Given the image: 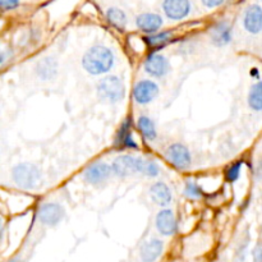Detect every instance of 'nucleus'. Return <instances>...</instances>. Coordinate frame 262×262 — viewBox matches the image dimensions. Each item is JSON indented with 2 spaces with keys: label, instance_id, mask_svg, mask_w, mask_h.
I'll return each mask as SVG.
<instances>
[{
  "label": "nucleus",
  "instance_id": "nucleus-29",
  "mask_svg": "<svg viewBox=\"0 0 262 262\" xmlns=\"http://www.w3.org/2000/svg\"><path fill=\"white\" fill-rule=\"evenodd\" d=\"M8 262H20V261L17 260V258H13V260H10V261H8Z\"/></svg>",
  "mask_w": 262,
  "mask_h": 262
},
{
  "label": "nucleus",
  "instance_id": "nucleus-21",
  "mask_svg": "<svg viewBox=\"0 0 262 262\" xmlns=\"http://www.w3.org/2000/svg\"><path fill=\"white\" fill-rule=\"evenodd\" d=\"M106 18L112 26L118 28L119 31H123L127 26V15L119 8H109L106 12Z\"/></svg>",
  "mask_w": 262,
  "mask_h": 262
},
{
  "label": "nucleus",
  "instance_id": "nucleus-22",
  "mask_svg": "<svg viewBox=\"0 0 262 262\" xmlns=\"http://www.w3.org/2000/svg\"><path fill=\"white\" fill-rule=\"evenodd\" d=\"M170 40H171L170 31L156 32V33H154V35H150V36H147V37H145L146 43H147V45L152 49L163 48V46H165Z\"/></svg>",
  "mask_w": 262,
  "mask_h": 262
},
{
  "label": "nucleus",
  "instance_id": "nucleus-8",
  "mask_svg": "<svg viewBox=\"0 0 262 262\" xmlns=\"http://www.w3.org/2000/svg\"><path fill=\"white\" fill-rule=\"evenodd\" d=\"M159 86L150 79H142L137 82L133 89V97L138 105H147L152 102L159 95Z\"/></svg>",
  "mask_w": 262,
  "mask_h": 262
},
{
  "label": "nucleus",
  "instance_id": "nucleus-26",
  "mask_svg": "<svg viewBox=\"0 0 262 262\" xmlns=\"http://www.w3.org/2000/svg\"><path fill=\"white\" fill-rule=\"evenodd\" d=\"M0 5L4 10H13L19 7V0H0Z\"/></svg>",
  "mask_w": 262,
  "mask_h": 262
},
{
  "label": "nucleus",
  "instance_id": "nucleus-12",
  "mask_svg": "<svg viewBox=\"0 0 262 262\" xmlns=\"http://www.w3.org/2000/svg\"><path fill=\"white\" fill-rule=\"evenodd\" d=\"M210 38H211L212 45H215L216 48L228 46L233 40L232 26L225 20L216 23L215 26H212L211 31H210Z\"/></svg>",
  "mask_w": 262,
  "mask_h": 262
},
{
  "label": "nucleus",
  "instance_id": "nucleus-19",
  "mask_svg": "<svg viewBox=\"0 0 262 262\" xmlns=\"http://www.w3.org/2000/svg\"><path fill=\"white\" fill-rule=\"evenodd\" d=\"M137 125L140 132L142 133L143 137L147 141H155L158 137V132H156V125L154 120L147 115H141L137 120Z\"/></svg>",
  "mask_w": 262,
  "mask_h": 262
},
{
  "label": "nucleus",
  "instance_id": "nucleus-4",
  "mask_svg": "<svg viewBox=\"0 0 262 262\" xmlns=\"http://www.w3.org/2000/svg\"><path fill=\"white\" fill-rule=\"evenodd\" d=\"M143 159L136 158L132 155H120L113 161L112 169L113 173L120 178H127V177L135 176L141 173L142 169Z\"/></svg>",
  "mask_w": 262,
  "mask_h": 262
},
{
  "label": "nucleus",
  "instance_id": "nucleus-14",
  "mask_svg": "<svg viewBox=\"0 0 262 262\" xmlns=\"http://www.w3.org/2000/svg\"><path fill=\"white\" fill-rule=\"evenodd\" d=\"M164 251V242L158 238H151L140 248L141 262H156Z\"/></svg>",
  "mask_w": 262,
  "mask_h": 262
},
{
  "label": "nucleus",
  "instance_id": "nucleus-5",
  "mask_svg": "<svg viewBox=\"0 0 262 262\" xmlns=\"http://www.w3.org/2000/svg\"><path fill=\"white\" fill-rule=\"evenodd\" d=\"M66 216V210L56 202H43L37 209V219L43 227H56Z\"/></svg>",
  "mask_w": 262,
  "mask_h": 262
},
{
  "label": "nucleus",
  "instance_id": "nucleus-18",
  "mask_svg": "<svg viewBox=\"0 0 262 262\" xmlns=\"http://www.w3.org/2000/svg\"><path fill=\"white\" fill-rule=\"evenodd\" d=\"M117 143L118 146L124 148H135L137 150V143L133 140L132 132H130V120L125 119L123 124L120 125V129L118 130L117 135Z\"/></svg>",
  "mask_w": 262,
  "mask_h": 262
},
{
  "label": "nucleus",
  "instance_id": "nucleus-11",
  "mask_svg": "<svg viewBox=\"0 0 262 262\" xmlns=\"http://www.w3.org/2000/svg\"><path fill=\"white\" fill-rule=\"evenodd\" d=\"M155 225L158 232L160 233L161 235H164V237L174 235L177 232V228H178L176 215H174V212L169 209L161 210V211L156 215Z\"/></svg>",
  "mask_w": 262,
  "mask_h": 262
},
{
  "label": "nucleus",
  "instance_id": "nucleus-24",
  "mask_svg": "<svg viewBox=\"0 0 262 262\" xmlns=\"http://www.w3.org/2000/svg\"><path fill=\"white\" fill-rule=\"evenodd\" d=\"M160 173V166L156 161H150V160H143L142 169H141V174L146 177H150V178H155Z\"/></svg>",
  "mask_w": 262,
  "mask_h": 262
},
{
  "label": "nucleus",
  "instance_id": "nucleus-10",
  "mask_svg": "<svg viewBox=\"0 0 262 262\" xmlns=\"http://www.w3.org/2000/svg\"><path fill=\"white\" fill-rule=\"evenodd\" d=\"M163 10L171 20L184 19L191 12L189 0H164Z\"/></svg>",
  "mask_w": 262,
  "mask_h": 262
},
{
  "label": "nucleus",
  "instance_id": "nucleus-16",
  "mask_svg": "<svg viewBox=\"0 0 262 262\" xmlns=\"http://www.w3.org/2000/svg\"><path fill=\"white\" fill-rule=\"evenodd\" d=\"M136 25L142 32L154 35L163 27V18L156 13H143L137 17Z\"/></svg>",
  "mask_w": 262,
  "mask_h": 262
},
{
  "label": "nucleus",
  "instance_id": "nucleus-28",
  "mask_svg": "<svg viewBox=\"0 0 262 262\" xmlns=\"http://www.w3.org/2000/svg\"><path fill=\"white\" fill-rule=\"evenodd\" d=\"M253 262H262V245H258L253 250Z\"/></svg>",
  "mask_w": 262,
  "mask_h": 262
},
{
  "label": "nucleus",
  "instance_id": "nucleus-3",
  "mask_svg": "<svg viewBox=\"0 0 262 262\" xmlns=\"http://www.w3.org/2000/svg\"><path fill=\"white\" fill-rule=\"evenodd\" d=\"M97 96L101 101L117 104L125 96V86L118 76H107L97 83Z\"/></svg>",
  "mask_w": 262,
  "mask_h": 262
},
{
  "label": "nucleus",
  "instance_id": "nucleus-17",
  "mask_svg": "<svg viewBox=\"0 0 262 262\" xmlns=\"http://www.w3.org/2000/svg\"><path fill=\"white\" fill-rule=\"evenodd\" d=\"M35 69L38 78L43 79V81H50V79L55 78L56 73H58V63L51 56H46L36 64Z\"/></svg>",
  "mask_w": 262,
  "mask_h": 262
},
{
  "label": "nucleus",
  "instance_id": "nucleus-13",
  "mask_svg": "<svg viewBox=\"0 0 262 262\" xmlns=\"http://www.w3.org/2000/svg\"><path fill=\"white\" fill-rule=\"evenodd\" d=\"M243 27L247 32L257 35L262 31V8L260 5L253 4L246 9L243 17Z\"/></svg>",
  "mask_w": 262,
  "mask_h": 262
},
{
  "label": "nucleus",
  "instance_id": "nucleus-2",
  "mask_svg": "<svg viewBox=\"0 0 262 262\" xmlns=\"http://www.w3.org/2000/svg\"><path fill=\"white\" fill-rule=\"evenodd\" d=\"M12 178L15 186L20 189L32 191L42 186V173L36 165L22 163L12 169Z\"/></svg>",
  "mask_w": 262,
  "mask_h": 262
},
{
  "label": "nucleus",
  "instance_id": "nucleus-23",
  "mask_svg": "<svg viewBox=\"0 0 262 262\" xmlns=\"http://www.w3.org/2000/svg\"><path fill=\"white\" fill-rule=\"evenodd\" d=\"M183 194H184V196L188 197V199L197 200V199H200V197L204 196V191H202L201 187L199 186V183H196V182L188 181L186 183V186H184Z\"/></svg>",
  "mask_w": 262,
  "mask_h": 262
},
{
  "label": "nucleus",
  "instance_id": "nucleus-15",
  "mask_svg": "<svg viewBox=\"0 0 262 262\" xmlns=\"http://www.w3.org/2000/svg\"><path fill=\"white\" fill-rule=\"evenodd\" d=\"M148 193H150L151 201L161 207H165L168 206V205H170L171 200H173L171 189L169 188L168 184L164 183V182H156V183H154L152 186L150 187Z\"/></svg>",
  "mask_w": 262,
  "mask_h": 262
},
{
  "label": "nucleus",
  "instance_id": "nucleus-6",
  "mask_svg": "<svg viewBox=\"0 0 262 262\" xmlns=\"http://www.w3.org/2000/svg\"><path fill=\"white\" fill-rule=\"evenodd\" d=\"M165 158L174 168L187 170L192 164V156L188 148L182 143H171L165 151Z\"/></svg>",
  "mask_w": 262,
  "mask_h": 262
},
{
  "label": "nucleus",
  "instance_id": "nucleus-7",
  "mask_svg": "<svg viewBox=\"0 0 262 262\" xmlns=\"http://www.w3.org/2000/svg\"><path fill=\"white\" fill-rule=\"evenodd\" d=\"M112 165L104 163V161H97V163L91 164V165L84 170L83 179L89 184L99 186V184L105 183V182L112 177Z\"/></svg>",
  "mask_w": 262,
  "mask_h": 262
},
{
  "label": "nucleus",
  "instance_id": "nucleus-9",
  "mask_svg": "<svg viewBox=\"0 0 262 262\" xmlns=\"http://www.w3.org/2000/svg\"><path fill=\"white\" fill-rule=\"evenodd\" d=\"M143 67H145L146 73L155 77V78L165 77L166 74L170 72V63H169L168 58L159 53L150 54V55L146 58Z\"/></svg>",
  "mask_w": 262,
  "mask_h": 262
},
{
  "label": "nucleus",
  "instance_id": "nucleus-27",
  "mask_svg": "<svg viewBox=\"0 0 262 262\" xmlns=\"http://www.w3.org/2000/svg\"><path fill=\"white\" fill-rule=\"evenodd\" d=\"M201 2L205 7L209 8V9H212V8H216L219 7L220 4H223L224 0H201Z\"/></svg>",
  "mask_w": 262,
  "mask_h": 262
},
{
  "label": "nucleus",
  "instance_id": "nucleus-1",
  "mask_svg": "<svg viewBox=\"0 0 262 262\" xmlns=\"http://www.w3.org/2000/svg\"><path fill=\"white\" fill-rule=\"evenodd\" d=\"M115 63V55L104 45H95L86 51L82 58V66L87 73L100 76L112 71Z\"/></svg>",
  "mask_w": 262,
  "mask_h": 262
},
{
  "label": "nucleus",
  "instance_id": "nucleus-25",
  "mask_svg": "<svg viewBox=\"0 0 262 262\" xmlns=\"http://www.w3.org/2000/svg\"><path fill=\"white\" fill-rule=\"evenodd\" d=\"M242 161H237V163H234L229 169H228L227 173H225V178H227L228 182L234 183V182H237L238 179H239L241 173H242Z\"/></svg>",
  "mask_w": 262,
  "mask_h": 262
},
{
  "label": "nucleus",
  "instance_id": "nucleus-20",
  "mask_svg": "<svg viewBox=\"0 0 262 262\" xmlns=\"http://www.w3.org/2000/svg\"><path fill=\"white\" fill-rule=\"evenodd\" d=\"M248 106L253 112H262V79L251 87L248 94Z\"/></svg>",
  "mask_w": 262,
  "mask_h": 262
}]
</instances>
